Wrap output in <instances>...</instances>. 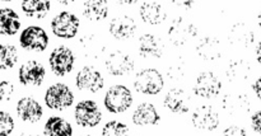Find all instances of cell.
<instances>
[{
  "label": "cell",
  "mask_w": 261,
  "mask_h": 136,
  "mask_svg": "<svg viewBox=\"0 0 261 136\" xmlns=\"http://www.w3.org/2000/svg\"><path fill=\"white\" fill-rule=\"evenodd\" d=\"M257 23H259V27L261 28V10H260L259 15H257Z\"/></svg>",
  "instance_id": "obj_40"
},
{
  "label": "cell",
  "mask_w": 261,
  "mask_h": 136,
  "mask_svg": "<svg viewBox=\"0 0 261 136\" xmlns=\"http://www.w3.org/2000/svg\"><path fill=\"white\" fill-rule=\"evenodd\" d=\"M186 69L182 61H173L167 68V75L171 80H181L185 76Z\"/></svg>",
  "instance_id": "obj_31"
},
{
  "label": "cell",
  "mask_w": 261,
  "mask_h": 136,
  "mask_svg": "<svg viewBox=\"0 0 261 136\" xmlns=\"http://www.w3.org/2000/svg\"><path fill=\"white\" fill-rule=\"evenodd\" d=\"M139 52L143 58L161 59L165 52V46L158 36L145 33L139 37Z\"/></svg>",
  "instance_id": "obj_22"
},
{
  "label": "cell",
  "mask_w": 261,
  "mask_h": 136,
  "mask_svg": "<svg viewBox=\"0 0 261 136\" xmlns=\"http://www.w3.org/2000/svg\"><path fill=\"white\" fill-rule=\"evenodd\" d=\"M139 13L142 20L147 24H161L167 18L165 8L158 2H144L140 5Z\"/></svg>",
  "instance_id": "obj_24"
},
{
  "label": "cell",
  "mask_w": 261,
  "mask_h": 136,
  "mask_svg": "<svg viewBox=\"0 0 261 136\" xmlns=\"http://www.w3.org/2000/svg\"><path fill=\"white\" fill-rule=\"evenodd\" d=\"M103 104L111 114H122L127 111L133 104L132 92L127 87L117 84L112 86L105 94Z\"/></svg>",
  "instance_id": "obj_2"
},
{
  "label": "cell",
  "mask_w": 261,
  "mask_h": 136,
  "mask_svg": "<svg viewBox=\"0 0 261 136\" xmlns=\"http://www.w3.org/2000/svg\"><path fill=\"white\" fill-rule=\"evenodd\" d=\"M252 103L247 94L228 93L222 98V110L228 116L240 117L251 112Z\"/></svg>",
  "instance_id": "obj_10"
},
{
  "label": "cell",
  "mask_w": 261,
  "mask_h": 136,
  "mask_svg": "<svg viewBox=\"0 0 261 136\" xmlns=\"http://www.w3.org/2000/svg\"><path fill=\"white\" fill-rule=\"evenodd\" d=\"M196 52L203 60L214 61L218 60L223 55V46L221 41L212 36H205L196 45Z\"/></svg>",
  "instance_id": "obj_21"
},
{
  "label": "cell",
  "mask_w": 261,
  "mask_h": 136,
  "mask_svg": "<svg viewBox=\"0 0 261 136\" xmlns=\"http://www.w3.org/2000/svg\"><path fill=\"white\" fill-rule=\"evenodd\" d=\"M75 84L79 91L97 93L105 87V80L102 74L93 66H84L76 74Z\"/></svg>",
  "instance_id": "obj_11"
},
{
  "label": "cell",
  "mask_w": 261,
  "mask_h": 136,
  "mask_svg": "<svg viewBox=\"0 0 261 136\" xmlns=\"http://www.w3.org/2000/svg\"><path fill=\"white\" fill-rule=\"evenodd\" d=\"M255 55H256L257 63L261 65V42L256 46V48H255Z\"/></svg>",
  "instance_id": "obj_38"
},
{
  "label": "cell",
  "mask_w": 261,
  "mask_h": 136,
  "mask_svg": "<svg viewBox=\"0 0 261 136\" xmlns=\"http://www.w3.org/2000/svg\"><path fill=\"white\" fill-rule=\"evenodd\" d=\"M109 31L116 40H127L137 32V23L130 15H119L110 22Z\"/></svg>",
  "instance_id": "obj_19"
},
{
  "label": "cell",
  "mask_w": 261,
  "mask_h": 136,
  "mask_svg": "<svg viewBox=\"0 0 261 136\" xmlns=\"http://www.w3.org/2000/svg\"><path fill=\"white\" fill-rule=\"evenodd\" d=\"M19 43L24 50L45 51L48 46V36L43 28L30 25L20 33Z\"/></svg>",
  "instance_id": "obj_9"
},
{
  "label": "cell",
  "mask_w": 261,
  "mask_h": 136,
  "mask_svg": "<svg viewBox=\"0 0 261 136\" xmlns=\"http://www.w3.org/2000/svg\"><path fill=\"white\" fill-rule=\"evenodd\" d=\"M252 89H254L255 94H256L257 98L261 101V75L255 80V83L252 84Z\"/></svg>",
  "instance_id": "obj_36"
},
{
  "label": "cell",
  "mask_w": 261,
  "mask_h": 136,
  "mask_svg": "<svg viewBox=\"0 0 261 136\" xmlns=\"http://www.w3.org/2000/svg\"><path fill=\"white\" fill-rule=\"evenodd\" d=\"M14 130V120L8 112H0V136L10 135Z\"/></svg>",
  "instance_id": "obj_32"
},
{
  "label": "cell",
  "mask_w": 261,
  "mask_h": 136,
  "mask_svg": "<svg viewBox=\"0 0 261 136\" xmlns=\"http://www.w3.org/2000/svg\"><path fill=\"white\" fill-rule=\"evenodd\" d=\"M74 117L79 126L96 127L102 120V112L96 102L86 99V101H81L75 106Z\"/></svg>",
  "instance_id": "obj_7"
},
{
  "label": "cell",
  "mask_w": 261,
  "mask_h": 136,
  "mask_svg": "<svg viewBox=\"0 0 261 136\" xmlns=\"http://www.w3.org/2000/svg\"><path fill=\"white\" fill-rule=\"evenodd\" d=\"M196 35H198L196 25L182 17L175 18L168 28V40L173 46H177V47L186 45L189 41L196 37Z\"/></svg>",
  "instance_id": "obj_4"
},
{
  "label": "cell",
  "mask_w": 261,
  "mask_h": 136,
  "mask_svg": "<svg viewBox=\"0 0 261 136\" xmlns=\"http://www.w3.org/2000/svg\"><path fill=\"white\" fill-rule=\"evenodd\" d=\"M191 98L184 89L172 88L163 99V106L173 114H186L190 110Z\"/></svg>",
  "instance_id": "obj_18"
},
{
  "label": "cell",
  "mask_w": 261,
  "mask_h": 136,
  "mask_svg": "<svg viewBox=\"0 0 261 136\" xmlns=\"http://www.w3.org/2000/svg\"><path fill=\"white\" fill-rule=\"evenodd\" d=\"M17 136H38V135L31 134V132H20V134H18Z\"/></svg>",
  "instance_id": "obj_39"
},
{
  "label": "cell",
  "mask_w": 261,
  "mask_h": 136,
  "mask_svg": "<svg viewBox=\"0 0 261 136\" xmlns=\"http://www.w3.org/2000/svg\"><path fill=\"white\" fill-rule=\"evenodd\" d=\"M251 127L255 132L261 135V110L251 116Z\"/></svg>",
  "instance_id": "obj_35"
},
{
  "label": "cell",
  "mask_w": 261,
  "mask_h": 136,
  "mask_svg": "<svg viewBox=\"0 0 261 136\" xmlns=\"http://www.w3.org/2000/svg\"><path fill=\"white\" fill-rule=\"evenodd\" d=\"M137 2H119V4H135Z\"/></svg>",
  "instance_id": "obj_41"
},
{
  "label": "cell",
  "mask_w": 261,
  "mask_h": 136,
  "mask_svg": "<svg viewBox=\"0 0 261 136\" xmlns=\"http://www.w3.org/2000/svg\"><path fill=\"white\" fill-rule=\"evenodd\" d=\"M191 122L195 129L203 131H214L219 126L218 112L208 104L199 106L191 116Z\"/></svg>",
  "instance_id": "obj_12"
},
{
  "label": "cell",
  "mask_w": 261,
  "mask_h": 136,
  "mask_svg": "<svg viewBox=\"0 0 261 136\" xmlns=\"http://www.w3.org/2000/svg\"><path fill=\"white\" fill-rule=\"evenodd\" d=\"M222 136H249V134H247L246 130L242 129V127L232 125V126H228L227 129L223 130Z\"/></svg>",
  "instance_id": "obj_34"
},
{
  "label": "cell",
  "mask_w": 261,
  "mask_h": 136,
  "mask_svg": "<svg viewBox=\"0 0 261 136\" xmlns=\"http://www.w3.org/2000/svg\"><path fill=\"white\" fill-rule=\"evenodd\" d=\"M20 28V18L10 8H3L0 10V33L4 36L17 35Z\"/></svg>",
  "instance_id": "obj_25"
},
{
  "label": "cell",
  "mask_w": 261,
  "mask_h": 136,
  "mask_svg": "<svg viewBox=\"0 0 261 136\" xmlns=\"http://www.w3.org/2000/svg\"><path fill=\"white\" fill-rule=\"evenodd\" d=\"M129 127L120 121H109L102 129V136H129Z\"/></svg>",
  "instance_id": "obj_30"
},
{
  "label": "cell",
  "mask_w": 261,
  "mask_h": 136,
  "mask_svg": "<svg viewBox=\"0 0 261 136\" xmlns=\"http://www.w3.org/2000/svg\"><path fill=\"white\" fill-rule=\"evenodd\" d=\"M75 63V55L73 51L66 46H58L54 48L48 58L51 71L56 76H65L70 73Z\"/></svg>",
  "instance_id": "obj_6"
},
{
  "label": "cell",
  "mask_w": 261,
  "mask_h": 136,
  "mask_svg": "<svg viewBox=\"0 0 261 136\" xmlns=\"http://www.w3.org/2000/svg\"><path fill=\"white\" fill-rule=\"evenodd\" d=\"M45 136H73V127L60 116H51L43 127Z\"/></svg>",
  "instance_id": "obj_28"
},
{
  "label": "cell",
  "mask_w": 261,
  "mask_h": 136,
  "mask_svg": "<svg viewBox=\"0 0 261 136\" xmlns=\"http://www.w3.org/2000/svg\"><path fill=\"white\" fill-rule=\"evenodd\" d=\"M81 136H92V135H88V134H86V135H81Z\"/></svg>",
  "instance_id": "obj_43"
},
{
  "label": "cell",
  "mask_w": 261,
  "mask_h": 136,
  "mask_svg": "<svg viewBox=\"0 0 261 136\" xmlns=\"http://www.w3.org/2000/svg\"><path fill=\"white\" fill-rule=\"evenodd\" d=\"M83 15L91 22H99L109 15V4L105 0H88L83 4Z\"/></svg>",
  "instance_id": "obj_26"
},
{
  "label": "cell",
  "mask_w": 261,
  "mask_h": 136,
  "mask_svg": "<svg viewBox=\"0 0 261 136\" xmlns=\"http://www.w3.org/2000/svg\"><path fill=\"white\" fill-rule=\"evenodd\" d=\"M79 48L86 59L98 60L106 52V43L96 33H86L79 38Z\"/></svg>",
  "instance_id": "obj_15"
},
{
  "label": "cell",
  "mask_w": 261,
  "mask_h": 136,
  "mask_svg": "<svg viewBox=\"0 0 261 136\" xmlns=\"http://www.w3.org/2000/svg\"><path fill=\"white\" fill-rule=\"evenodd\" d=\"M74 94L66 84L56 83L48 87L45 93V104L50 110L64 111L73 104Z\"/></svg>",
  "instance_id": "obj_3"
},
{
  "label": "cell",
  "mask_w": 261,
  "mask_h": 136,
  "mask_svg": "<svg viewBox=\"0 0 261 136\" xmlns=\"http://www.w3.org/2000/svg\"><path fill=\"white\" fill-rule=\"evenodd\" d=\"M194 93L200 98L211 99L218 96L222 91V81L212 71L200 73L193 87Z\"/></svg>",
  "instance_id": "obj_8"
},
{
  "label": "cell",
  "mask_w": 261,
  "mask_h": 136,
  "mask_svg": "<svg viewBox=\"0 0 261 136\" xmlns=\"http://www.w3.org/2000/svg\"><path fill=\"white\" fill-rule=\"evenodd\" d=\"M106 69L111 75L121 76L134 70V60L122 51H112L106 58Z\"/></svg>",
  "instance_id": "obj_14"
},
{
  "label": "cell",
  "mask_w": 261,
  "mask_h": 136,
  "mask_svg": "<svg viewBox=\"0 0 261 136\" xmlns=\"http://www.w3.org/2000/svg\"><path fill=\"white\" fill-rule=\"evenodd\" d=\"M18 63V51L15 46L10 43H3L0 47V69L8 70L17 65Z\"/></svg>",
  "instance_id": "obj_29"
},
{
  "label": "cell",
  "mask_w": 261,
  "mask_h": 136,
  "mask_svg": "<svg viewBox=\"0 0 261 136\" xmlns=\"http://www.w3.org/2000/svg\"><path fill=\"white\" fill-rule=\"evenodd\" d=\"M228 41L237 47L247 48L255 42V33L246 23H234L228 31Z\"/></svg>",
  "instance_id": "obj_20"
},
{
  "label": "cell",
  "mask_w": 261,
  "mask_h": 136,
  "mask_svg": "<svg viewBox=\"0 0 261 136\" xmlns=\"http://www.w3.org/2000/svg\"><path fill=\"white\" fill-rule=\"evenodd\" d=\"M73 2H59V4H63V5H69L71 4Z\"/></svg>",
  "instance_id": "obj_42"
},
{
  "label": "cell",
  "mask_w": 261,
  "mask_h": 136,
  "mask_svg": "<svg viewBox=\"0 0 261 136\" xmlns=\"http://www.w3.org/2000/svg\"><path fill=\"white\" fill-rule=\"evenodd\" d=\"M79 18L70 12H60L51 20V31L59 38L70 40L79 31Z\"/></svg>",
  "instance_id": "obj_5"
},
{
  "label": "cell",
  "mask_w": 261,
  "mask_h": 136,
  "mask_svg": "<svg viewBox=\"0 0 261 136\" xmlns=\"http://www.w3.org/2000/svg\"><path fill=\"white\" fill-rule=\"evenodd\" d=\"M172 4H175L176 7H180V8H193L194 7V2H177V0H175V2H171Z\"/></svg>",
  "instance_id": "obj_37"
},
{
  "label": "cell",
  "mask_w": 261,
  "mask_h": 136,
  "mask_svg": "<svg viewBox=\"0 0 261 136\" xmlns=\"http://www.w3.org/2000/svg\"><path fill=\"white\" fill-rule=\"evenodd\" d=\"M160 122V114L152 103H140L133 114V124L137 126H154Z\"/></svg>",
  "instance_id": "obj_23"
},
{
  "label": "cell",
  "mask_w": 261,
  "mask_h": 136,
  "mask_svg": "<svg viewBox=\"0 0 261 136\" xmlns=\"http://www.w3.org/2000/svg\"><path fill=\"white\" fill-rule=\"evenodd\" d=\"M18 117L24 122H31L35 124L42 119L43 110L41 104L36 101L33 97H23L17 102L15 107Z\"/></svg>",
  "instance_id": "obj_17"
},
{
  "label": "cell",
  "mask_w": 261,
  "mask_h": 136,
  "mask_svg": "<svg viewBox=\"0 0 261 136\" xmlns=\"http://www.w3.org/2000/svg\"><path fill=\"white\" fill-rule=\"evenodd\" d=\"M45 75V66L36 60L27 61L18 70V80L22 86H41Z\"/></svg>",
  "instance_id": "obj_13"
},
{
  "label": "cell",
  "mask_w": 261,
  "mask_h": 136,
  "mask_svg": "<svg viewBox=\"0 0 261 136\" xmlns=\"http://www.w3.org/2000/svg\"><path fill=\"white\" fill-rule=\"evenodd\" d=\"M20 8L27 17L35 19H42L51 9V2L48 0H23Z\"/></svg>",
  "instance_id": "obj_27"
},
{
  "label": "cell",
  "mask_w": 261,
  "mask_h": 136,
  "mask_svg": "<svg viewBox=\"0 0 261 136\" xmlns=\"http://www.w3.org/2000/svg\"><path fill=\"white\" fill-rule=\"evenodd\" d=\"M165 86L163 76L157 69H143L135 75L134 88L138 93L145 96H155L160 93Z\"/></svg>",
  "instance_id": "obj_1"
},
{
  "label": "cell",
  "mask_w": 261,
  "mask_h": 136,
  "mask_svg": "<svg viewBox=\"0 0 261 136\" xmlns=\"http://www.w3.org/2000/svg\"><path fill=\"white\" fill-rule=\"evenodd\" d=\"M13 92H14V86H13L10 81H0V99H2L3 102L10 101V98H12L13 96Z\"/></svg>",
  "instance_id": "obj_33"
},
{
  "label": "cell",
  "mask_w": 261,
  "mask_h": 136,
  "mask_svg": "<svg viewBox=\"0 0 261 136\" xmlns=\"http://www.w3.org/2000/svg\"><path fill=\"white\" fill-rule=\"evenodd\" d=\"M226 76L232 84L247 83L252 76L251 64L241 58L232 59L226 68Z\"/></svg>",
  "instance_id": "obj_16"
}]
</instances>
